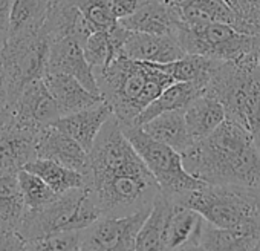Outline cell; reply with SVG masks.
<instances>
[{"label": "cell", "instance_id": "cell-1", "mask_svg": "<svg viewBox=\"0 0 260 251\" xmlns=\"http://www.w3.org/2000/svg\"><path fill=\"white\" fill-rule=\"evenodd\" d=\"M101 216H125L152 207L161 189L112 115L87 152L84 172Z\"/></svg>", "mask_w": 260, "mask_h": 251}, {"label": "cell", "instance_id": "cell-2", "mask_svg": "<svg viewBox=\"0 0 260 251\" xmlns=\"http://www.w3.org/2000/svg\"><path fill=\"white\" fill-rule=\"evenodd\" d=\"M185 170L213 185H260V155L252 135L225 118L205 138L181 153Z\"/></svg>", "mask_w": 260, "mask_h": 251}, {"label": "cell", "instance_id": "cell-3", "mask_svg": "<svg viewBox=\"0 0 260 251\" xmlns=\"http://www.w3.org/2000/svg\"><path fill=\"white\" fill-rule=\"evenodd\" d=\"M101 98L112 107L119 124H134L137 116L175 80L152 63L124 55L93 71Z\"/></svg>", "mask_w": 260, "mask_h": 251}, {"label": "cell", "instance_id": "cell-4", "mask_svg": "<svg viewBox=\"0 0 260 251\" xmlns=\"http://www.w3.org/2000/svg\"><path fill=\"white\" fill-rule=\"evenodd\" d=\"M260 51L237 61H220L205 86L207 95L223 106L228 119L251 135L260 124Z\"/></svg>", "mask_w": 260, "mask_h": 251}, {"label": "cell", "instance_id": "cell-5", "mask_svg": "<svg viewBox=\"0 0 260 251\" xmlns=\"http://www.w3.org/2000/svg\"><path fill=\"white\" fill-rule=\"evenodd\" d=\"M175 202L187 205L213 225L236 230L260 240V202L254 189L205 184L182 195Z\"/></svg>", "mask_w": 260, "mask_h": 251}, {"label": "cell", "instance_id": "cell-6", "mask_svg": "<svg viewBox=\"0 0 260 251\" xmlns=\"http://www.w3.org/2000/svg\"><path fill=\"white\" fill-rule=\"evenodd\" d=\"M101 217L90 190L83 185L66 193L58 195L49 204L37 208L26 210L17 233L25 240H31L71 230H83Z\"/></svg>", "mask_w": 260, "mask_h": 251}, {"label": "cell", "instance_id": "cell-7", "mask_svg": "<svg viewBox=\"0 0 260 251\" xmlns=\"http://www.w3.org/2000/svg\"><path fill=\"white\" fill-rule=\"evenodd\" d=\"M121 131L134 146L155 181L158 182L161 192L172 201H176L182 195L201 189L205 185L204 181L191 176L184 164L179 152L172 147L149 137L141 125L137 124H119Z\"/></svg>", "mask_w": 260, "mask_h": 251}, {"label": "cell", "instance_id": "cell-8", "mask_svg": "<svg viewBox=\"0 0 260 251\" xmlns=\"http://www.w3.org/2000/svg\"><path fill=\"white\" fill-rule=\"evenodd\" d=\"M173 37L185 54H199L219 61H237L260 51V39L226 23H181Z\"/></svg>", "mask_w": 260, "mask_h": 251}, {"label": "cell", "instance_id": "cell-9", "mask_svg": "<svg viewBox=\"0 0 260 251\" xmlns=\"http://www.w3.org/2000/svg\"><path fill=\"white\" fill-rule=\"evenodd\" d=\"M49 46L51 40L42 29L31 36L5 40L0 49V63L8 86V107L29 83L43 78Z\"/></svg>", "mask_w": 260, "mask_h": 251}, {"label": "cell", "instance_id": "cell-10", "mask_svg": "<svg viewBox=\"0 0 260 251\" xmlns=\"http://www.w3.org/2000/svg\"><path fill=\"white\" fill-rule=\"evenodd\" d=\"M150 208L125 216H101L80 230V251H128L135 249L137 234Z\"/></svg>", "mask_w": 260, "mask_h": 251}, {"label": "cell", "instance_id": "cell-11", "mask_svg": "<svg viewBox=\"0 0 260 251\" xmlns=\"http://www.w3.org/2000/svg\"><path fill=\"white\" fill-rule=\"evenodd\" d=\"M58 116L60 110L43 78L29 83L8 107V121L37 137Z\"/></svg>", "mask_w": 260, "mask_h": 251}, {"label": "cell", "instance_id": "cell-12", "mask_svg": "<svg viewBox=\"0 0 260 251\" xmlns=\"http://www.w3.org/2000/svg\"><path fill=\"white\" fill-rule=\"evenodd\" d=\"M46 72L68 74L77 78L87 90L100 95L93 69L86 60L81 45L71 37H63V39L51 42Z\"/></svg>", "mask_w": 260, "mask_h": 251}, {"label": "cell", "instance_id": "cell-13", "mask_svg": "<svg viewBox=\"0 0 260 251\" xmlns=\"http://www.w3.org/2000/svg\"><path fill=\"white\" fill-rule=\"evenodd\" d=\"M184 49L173 36L146 34L128 31L122 43L121 55L137 61L164 65L184 55Z\"/></svg>", "mask_w": 260, "mask_h": 251}, {"label": "cell", "instance_id": "cell-14", "mask_svg": "<svg viewBox=\"0 0 260 251\" xmlns=\"http://www.w3.org/2000/svg\"><path fill=\"white\" fill-rule=\"evenodd\" d=\"M37 138L8 118L0 124V176L17 173L37 158Z\"/></svg>", "mask_w": 260, "mask_h": 251}, {"label": "cell", "instance_id": "cell-15", "mask_svg": "<svg viewBox=\"0 0 260 251\" xmlns=\"http://www.w3.org/2000/svg\"><path fill=\"white\" fill-rule=\"evenodd\" d=\"M118 22L134 33L173 36L182 23V17L178 5L162 4L159 0H144L132 16Z\"/></svg>", "mask_w": 260, "mask_h": 251}, {"label": "cell", "instance_id": "cell-16", "mask_svg": "<svg viewBox=\"0 0 260 251\" xmlns=\"http://www.w3.org/2000/svg\"><path fill=\"white\" fill-rule=\"evenodd\" d=\"M112 115V107L103 100L90 107L58 116L52 125L75 140L86 152H89L98 132Z\"/></svg>", "mask_w": 260, "mask_h": 251}, {"label": "cell", "instance_id": "cell-17", "mask_svg": "<svg viewBox=\"0 0 260 251\" xmlns=\"http://www.w3.org/2000/svg\"><path fill=\"white\" fill-rule=\"evenodd\" d=\"M40 29L49 37L51 42L71 37L80 45H83L86 39L96 31L72 4V0H54L51 11Z\"/></svg>", "mask_w": 260, "mask_h": 251}, {"label": "cell", "instance_id": "cell-18", "mask_svg": "<svg viewBox=\"0 0 260 251\" xmlns=\"http://www.w3.org/2000/svg\"><path fill=\"white\" fill-rule=\"evenodd\" d=\"M37 158L52 160L83 175L87 167V152L55 125H49L40 132L37 138Z\"/></svg>", "mask_w": 260, "mask_h": 251}, {"label": "cell", "instance_id": "cell-19", "mask_svg": "<svg viewBox=\"0 0 260 251\" xmlns=\"http://www.w3.org/2000/svg\"><path fill=\"white\" fill-rule=\"evenodd\" d=\"M204 217L173 201L162 237L164 249H198Z\"/></svg>", "mask_w": 260, "mask_h": 251}, {"label": "cell", "instance_id": "cell-20", "mask_svg": "<svg viewBox=\"0 0 260 251\" xmlns=\"http://www.w3.org/2000/svg\"><path fill=\"white\" fill-rule=\"evenodd\" d=\"M43 81L51 92L52 98L57 103V107L61 115H68L93 104L103 101V98L96 93L87 90L77 78L60 74V72H46L43 75Z\"/></svg>", "mask_w": 260, "mask_h": 251}, {"label": "cell", "instance_id": "cell-21", "mask_svg": "<svg viewBox=\"0 0 260 251\" xmlns=\"http://www.w3.org/2000/svg\"><path fill=\"white\" fill-rule=\"evenodd\" d=\"M141 128L149 137L172 147L179 153L185 152L193 144L185 124L184 110H170L159 113L141 124Z\"/></svg>", "mask_w": 260, "mask_h": 251}, {"label": "cell", "instance_id": "cell-22", "mask_svg": "<svg viewBox=\"0 0 260 251\" xmlns=\"http://www.w3.org/2000/svg\"><path fill=\"white\" fill-rule=\"evenodd\" d=\"M184 118L188 134L194 143L208 137L226 118V115L219 100L211 95L202 93L184 109Z\"/></svg>", "mask_w": 260, "mask_h": 251}, {"label": "cell", "instance_id": "cell-23", "mask_svg": "<svg viewBox=\"0 0 260 251\" xmlns=\"http://www.w3.org/2000/svg\"><path fill=\"white\" fill-rule=\"evenodd\" d=\"M205 87L193 81H175L166 87L135 119L134 124L141 125L153 116L170 112V110H184L196 97L202 95Z\"/></svg>", "mask_w": 260, "mask_h": 251}, {"label": "cell", "instance_id": "cell-24", "mask_svg": "<svg viewBox=\"0 0 260 251\" xmlns=\"http://www.w3.org/2000/svg\"><path fill=\"white\" fill-rule=\"evenodd\" d=\"M54 0H14L10 17L7 39H19L36 34L45 23Z\"/></svg>", "mask_w": 260, "mask_h": 251}, {"label": "cell", "instance_id": "cell-25", "mask_svg": "<svg viewBox=\"0 0 260 251\" xmlns=\"http://www.w3.org/2000/svg\"><path fill=\"white\" fill-rule=\"evenodd\" d=\"M173 201L162 192L155 198L135 240V249H164L162 237Z\"/></svg>", "mask_w": 260, "mask_h": 251}, {"label": "cell", "instance_id": "cell-26", "mask_svg": "<svg viewBox=\"0 0 260 251\" xmlns=\"http://www.w3.org/2000/svg\"><path fill=\"white\" fill-rule=\"evenodd\" d=\"M25 170L42 178L57 195L86 185V178L83 173L66 166H61L52 160L34 158L31 163L25 166Z\"/></svg>", "mask_w": 260, "mask_h": 251}, {"label": "cell", "instance_id": "cell-27", "mask_svg": "<svg viewBox=\"0 0 260 251\" xmlns=\"http://www.w3.org/2000/svg\"><path fill=\"white\" fill-rule=\"evenodd\" d=\"M219 63V60H213L199 54H184L178 60L155 66L169 74L175 81H193L205 87Z\"/></svg>", "mask_w": 260, "mask_h": 251}, {"label": "cell", "instance_id": "cell-28", "mask_svg": "<svg viewBox=\"0 0 260 251\" xmlns=\"http://www.w3.org/2000/svg\"><path fill=\"white\" fill-rule=\"evenodd\" d=\"M182 22L187 25L196 23H226L236 25L234 11L223 0H182L178 5Z\"/></svg>", "mask_w": 260, "mask_h": 251}, {"label": "cell", "instance_id": "cell-29", "mask_svg": "<svg viewBox=\"0 0 260 251\" xmlns=\"http://www.w3.org/2000/svg\"><path fill=\"white\" fill-rule=\"evenodd\" d=\"M258 239L236 231L230 228H222L217 225H213L204 219L199 234V245L198 249H207V251H225V249H255Z\"/></svg>", "mask_w": 260, "mask_h": 251}, {"label": "cell", "instance_id": "cell-30", "mask_svg": "<svg viewBox=\"0 0 260 251\" xmlns=\"http://www.w3.org/2000/svg\"><path fill=\"white\" fill-rule=\"evenodd\" d=\"M26 210L17 173L0 176V228L17 230Z\"/></svg>", "mask_w": 260, "mask_h": 251}, {"label": "cell", "instance_id": "cell-31", "mask_svg": "<svg viewBox=\"0 0 260 251\" xmlns=\"http://www.w3.org/2000/svg\"><path fill=\"white\" fill-rule=\"evenodd\" d=\"M17 179L28 210H37L58 196L42 178L25 169L17 172Z\"/></svg>", "mask_w": 260, "mask_h": 251}, {"label": "cell", "instance_id": "cell-32", "mask_svg": "<svg viewBox=\"0 0 260 251\" xmlns=\"http://www.w3.org/2000/svg\"><path fill=\"white\" fill-rule=\"evenodd\" d=\"M72 4L81 11V14L96 31L110 29L118 22L110 13L109 0H72Z\"/></svg>", "mask_w": 260, "mask_h": 251}, {"label": "cell", "instance_id": "cell-33", "mask_svg": "<svg viewBox=\"0 0 260 251\" xmlns=\"http://www.w3.org/2000/svg\"><path fill=\"white\" fill-rule=\"evenodd\" d=\"M25 249H66V251H80V230L60 231L36 240H31L25 245Z\"/></svg>", "mask_w": 260, "mask_h": 251}, {"label": "cell", "instance_id": "cell-34", "mask_svg": "<svg viewBox=\"0 0 260 251\" xmlns=\"http://www.w3.org/2000/svg\"><path fill=\"white\" fill-rule=\"evenodd\" d=\"M141 4L143 0H109V8L113 19L121 20L132 16Z\"/></svg>", "mask_w": 260, "mask_h": 251}, {"label": "cell", "instance_id": "cell-35", "mask_svg": "<svg viewBox=\"0 0 260 251\" xmlns=\"http://www.w3.org/2000/svg\"><path fill=\"white\" fill-rule=\"evenodd\" d=\"M0 249H25V240L17 230L0 228Z\"/></svg>", "mask_w": 260, "mask_h": 251}, {"label": "cell", "instance_id": "cell-36", "mask_svg": "<svg viewBox=\"0 0 260 251\" xmlns=\"http://www.w3.org/2000/svg\"><path fill=\"white\" fill-rule=\"evenodd\" d=\"M14 0H0V36L7 37L8 29V17Z\"/></svg>", "mask_w": 260, "mask_h": 251}, {"label": "cell", "instance_id": "cell-37", "mask_svg": "<svg viewBox=\"0 0 260 251\" xmlns=\"http://www.w3.org/2000/svg\"><path fill=\"white\" fill-rule=\"evenodd\" d=\"M7 109H8V86H7V78L2 63H0V110H7Z\"/></svg>", "mask_w": 260, "mask_h": 251}, {"label": "cell", "instance_id": "cell-38", "mask_svg": "<svg viewBox=\"0 0 260 251\" xmlns=\"http://www.w3.org/2000/svg\"><path fill=\"white\" fill-rule=\"evenodd\" d=\"M252 140H254L255 149H257V152H258V155H260V124H258L257 131H255V132L252 134Z\"/></svg>", "mask_w": 260, "mask_h": 251}, {"label": "cell", "instance_id": "cell-39", "mask_svg": "<svg viewBox=\"0 0 260 251\" xmlns=\"http://www.w3.org/2000/svg\"><path fill=\"white\" fill-rule=\"evenodd\" d=\"M162 4H169V5H179L182 0H159Z\"/></svg>", "mask_w": 260, "mask_h": 251}, {"label": "cell", "instance_id": "cell-40", "mask_svg": "<svg viewBox=\"0 0 260 251\" xmlns=\"http://www.w3.org/2000/svg\"><path fill=\"white\" fill-rule=\"evenodd\" d=\"M8 118V110H0V124Z\"/></svg>", "mask_w": 260, "mask_h": 251}, {"label": "cell", "instance_id": "cell-41", "mask_svg": "<svg viewBox=\"0 0 260 251\" xmlns=\"http://www.w3.org/2000/svg\"><path fill=\"white\" fill-rule=\"evenodd\" d=\"M5 40H7V37L0 36V49H2V46H4V43H5Z\"/></svg>", "mask_w": 260, "mask_h": 251}, {"label": "cell", "instance_id": "cell-42", "mask_svg": "<svg viewBox=\"0 0 260 251\" xmlns=\"http://www.w3.org/2000/svg\"><path fill=\"white\" fill-rule=\"evenodd\" d=\"M254 190H255V195H257V198H258V202H260V185H257Z\"/></svg>", "mask_w": 260, "mask_h": 251}, {"label": "cell", "instance_id": "cell-43", "mask_svg": "<svg viewBox=\"0 0 260 251\" xmlns=\"http://www.w3.org/2000/svg\"><path fill=\"white\" fill-rule=\"evenodd\" d=\"M255 249H260V240H258V243H257V246H255Z\"/></svg>", "mask_w": 260, "mask_h": 251}, {"label": "cell", "instance_id": "cell-44", "mask_svg": "<svg viewBox=\"0 0 260 251\" xmlns=\"http://www.w3.org/2000/svg\"><path fill=\"white\" fill-rule=\"evenodd\" d=\"M258 63H260V60H258Z\"/></svg>", "mask_w": 260, "mask_h": 251}, {"label": "cell", "instance_id": "cell-45", "mask_svg": "<svg viewBox=\"0 0 260 251\" xmlns=\"http://www.w3.org/2000/svg\"><path fill=\"white\" fill-rule=\"evenodd\" d=\"M143 2H144V0H143Z\"/></svg>", "mask_w": 260, "mask_h": 251}]
</instances>
